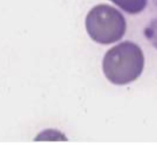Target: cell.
Wrapping results in <instances>:
<instances>
[{
    "instance_id": "1",
    "label": "cell",
    "mask_w": 157,
    "mask_h": 145,
    "mask_svg": "<svg viewBox=\"0 0 157 145\" xmlns=\"http://www.w3.org/2000/svg\"><path fill=\"white\" fill-rule=\"evenodd\" d=\"M145 59L140 47L126 41L110 48L103 60V71L110 82L125 85L136 80L144 68Z\"/></svg>"
},
{
    "instance_id": "4",
    "label": "cell",
    "mask_w": 157,
    "mask_h": 145,
    "mask_svg": "<svg viewBox=\"0 0 157 145\" xmlns=\"http://www.w3.org/2000/svg\"><path fill=\"white\" fill-rule=\"evenodd\" d=\"M144 34L157 49V18H153L144 31Z\"/></svg>"
},
{
    "instance_id": "2",
    "label": "cell",
    "mask_w": 157,
    "mask_h": 145,
    "mask_svg": "<svg viewBox=\"0 0 157 145\" xmlns=\"http://www.w3.org/2000/svg\"><path fill=\"white\" fill-rule=\"evenodd\" d=\"M85 23L91 39L101 44L120 41L127 30V22L123 14L107 4L94 6L87 14Z\"/></svg>"
},
{
    "instance_id": "5",
    "label": "cell",
    "mask_w": 157,
    "mask_h": 145,
    "mask_svg": "<svg viewBox=\"0 0 157 145\" xmlns=\"http://www.w3.org/2000/svg\"><path fill=\"white\" fill-rule=\"evenodd\" d=\"M153 2L154 4V5L157 8V0H153Z\"/></svg>"
},
{
    "instance_id": "3",
    "label": "cell",
    "mask_w": 157,
    "mask_h": 145,
    "mask_svg": "<svg viewBox=\"0 0 157 145\" xmlns=\"http://www.w3.org/2000/svg\"><path fill=\"white\" fill-rule=\"evenodd\" d=\"M122 10L131 15L140 13L147 7L148 0H110Z\"/></svg>"
}]
</instances>
